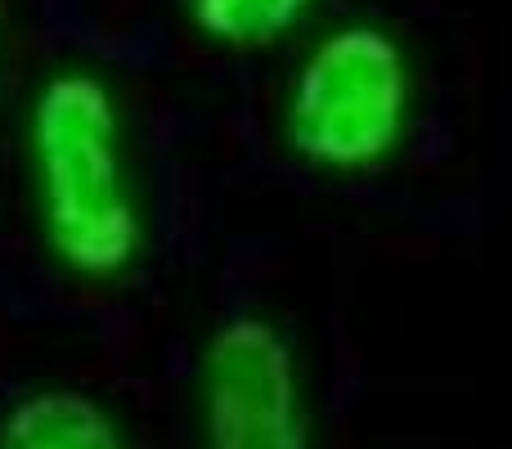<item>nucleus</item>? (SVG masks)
<instances>
[{
    "label": "nucleus",
    "mask_w": 512,
    "mask_h": 449,
    "mask_svg": "<svg viewBox=\"0 0 512 449\" xmlns=\"http://www.w3.org/2000/svg\"><path fill=\"white\" fill-rule=\"evenodd\" d=\"M0 449H131L117 418L95 396L41 387L0 414Z\"/></svg>",
    "instance_id": "4"
},
{
    "label": "nucleus",
    "mask_w": 512,
    "mask_h": 449,
    "mask_svg": "<svg viewBox=\"0 0 512 449\" xmlns=\"http://www.w3.org/2000/svg\"><path fill=\"white\" fill-rule=\"evenodd\" d=\"M409 122V63L373 23L337 27L301 59L283 104V140L324 171H369L396 153Z\"/></svg>",
    "instance_id": "2"
},
{
    "label": "nucleus",
    "mask_w": 512,
    "mask_h": 449,
    "mask_svg": "<svg viewBox=\"0 0 512 449\" xmlns=\"http://www.w3.org/2000/svg\"><path fill=\"white\" fill-rule=\"evenodd\" d=\"M207 449H310L297 355L261 315H230L203 364Z\"/></svg>",
    "instance_id": "3"
},
{
    "label": "nucleus",
    "mask_w": 512,
    "mask_h": 449,
    "mask_svg": "<svg viewBox=\"0 0 512 449\" xmlns=\"http://www.w3.org/2000/svg\"><path fill=\"white\" fill-rule=\"evenodd\" d=\"M194 27L225 50H261L288 36L315 0H185Z\"/></svg>",
    "instance_id": "5"
},
{
    "label": "nucleus",
    "mask_w": 512,
    "mask_h": 449,
    "mask_svg": "<svg viewBox=\"0 0 512 449\" xmlns=\"http://www.w3.org/2000/svg\"><path fill=\"white\" fill-rule=\"evenodd\" d=\"M32 171L54 261L81 279H113L144 243L122 158L113 90L95 72H54L32 104Z\"/></svg>",
    "instance_id": "1"
}]
</instances>
